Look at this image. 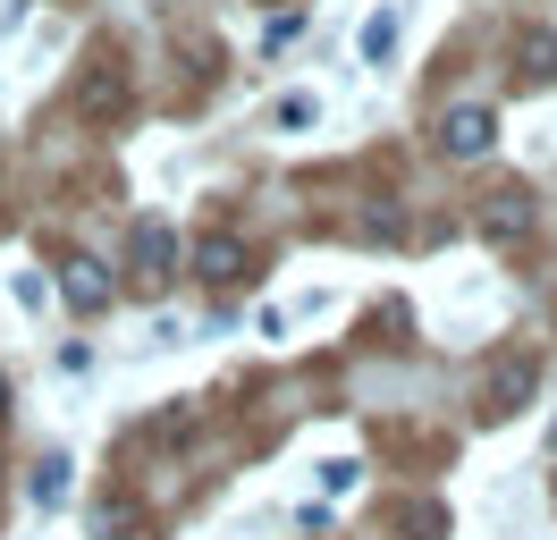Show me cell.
<instances>
[{
	"label": "cell",
	"mask_w": 557,
	"mask_h": 540,
	"mask_svg": "<svg viewBox=\"0 0 557 540\" xmlns=\"http://www.w3.org/2000/svg\"><path fill=\"white\" fill-rule=\"evenodd\" d=\"M490 144H498V110H490V101H465V110L440 119V152H448V161H482Z\"/></svg>",
	"instance_id": "6da1fadb"
},
{
	"label": "cell",
	"mask_w": 557,
	"mask_h": 540,
	"mask_svg": "<svg viewBox=\"0 0 557 540\" xmlns=\"http://www.w3.org/2000/svg\"><path fill=\"white\" fill-rule=\"evenodd\" d=\"M532 389H541V364H532V355H507V364L482 380V414H490V422H507V414L532 405Z\"/></svg>",
	"instance_id": "7a4b0ae2"
},
{
	"label": "cell",
	"mask_w": 557,
	"mask_h": 540,
	"mask_svg": "<svg viewBox=\"0 0 557 540\" xmlns=\"http://www.w3.org/2000/svg\"><path fill=\"white\" fill-rule=\"evenodd\" d=\"M170 262H177L170 220H136V229H127V270H136V279H170Z\"/></svg>",
	"instance_id": "3957f363"
},
{
	"label": "cell",
	"mask_w": 557,
	"mask_h": 540,
	"mask_svg": "<svg viewBox=\"0 0 557 540\" xmlns=\"http://www.w3.org/2000/svg\"><path fill=\"white\" fill-rule=\"evenodd\" d=\"M110 287H119V279H110V262H94V254H69V262H60V296H69L76 312H102Z\"/></svg>",
	"instance_id": "277c9868"
},
{
	"label": "cell",
	"mask_w": 557,
	"mask_h": 540,
	"mask_svg": "<svg viewBox=\"0 0 557 540\" xmlns=\"http://www.w3.org/2000/svg\"><path fill=\"white\" fill-rule=\"evenodd\" d=\"M482 236L490 245H523V236H532V195H523V186H498V195L482 202Z\"/></svg>",
	"instance_id": "5b68a950"
},
{
	"label": "cell",
	"mask_w": 557,
	"mask_h": 540,
	"mask_svg": "<svg viewBox=\"0 0 557 540\" xmlns=\"http://www.w3.org/2000/svg\"><path fill=\"white\" fill-rule=\"evenodd\" d=\"M516 76H523V85H557V34L549 26H523L516 34Z\"/></svg>",
	"instance_id": "8992f818"
},
{
	"label": "cell",
	"mask_w": 557,
	"mask_h": 540,
	"mask_svg": "<svg viewBox=\"0 0 557 540\" xmlns=\"http://www.w3.org/2000/svg\"><path fill=\"white\" fill-rule=\"evenodd\" d=\"M195 270H203L211 287H237L245 279V245L237 236H203V245H195Z\"/></svg>",
	"instance_id": "52a82bcc"
},
{
	"label": "cell",
	"mask_w": 557,
	"mask_h": 540,
	"mask_svg": "<svg viewBox=\"0 0 557 540\" xmlns=\"http://www.w3.org/2000/svg\"><path fill=\"white\" fill-rule=\"evenodd\" d=\"M76 110H85V119H119V110H127V85H119V68H94V76L76 85Z\"/></svg>",
	"instance_id": "ba28073f"
},
{
	"label": "cell",
	"mask_w": 557,
	"mask_h": 540,
	"mask_svg": "<svg viewBox=\"0 0 557 540\" xmlns=\"http://www.w3.org/2000/svg\"><path fill=\"white\" fill-rule=\"evenodd\" d=\"M388 51H397V17H372V26H363V60L381 68Z\"/></svg>",
	"instance_id": "9c48e42d"
},
{
	"label": "cell",
	"mask_w": 557,
	"mask_h": 540,
	"mask_svg": "<svg viewBox=\"0 0 557 540\" xmlns=\"http://www.w3.org/2000/svg\"><path fill=\"white\" fill-rule=\"evenodd\" d=\"M313 119H321L313 94H287V101H278V127H313Z\"/></svg>",
	"instance_id": "30bf717a"
},
{
	"label": "cell",
	"mask_w": 557,
	"mask_h": 540,
	"mask_svg": "<svg viewBox=\"0 0 557 540\" xmlns=\"http://www.w3.org/2000/svg\"><path fill=\"white\" fill-rule=\"evenodd\" d=\"M296 34H305V17H296V9H287V17H271V26H262V51H287V42H296Z\"/></svg>",
	"instance_id": "8fae6325"
},
{
	"label": "cell",
	"mask_w": 557,
	"mask_h": 540,
	"mask_svg": "<svg viewBox=\"0 0 557 540\" xmlns=\"http://www.w3.org/2000/svg\"><path fill=\"white\" fill-rule=\"evenodd\" d=\"M60 472H69L60 456H51V465H35V506H51V499H60Z\"/></svg>",
	"instance_id": "7c38bea8"
},
{
	"label": "cell",
	"mask_w": 557,
	"mask_h": 540,
	"mask_svg": "<svg viewBox=\"0 0 557 540\" xmlns=\"http://www.w3.org/2000/svg\"><path fill=\"white\" fill-rule=\"evenodd\" d=\"M549 490H557V472H549Z\"/></svg>",
	"instance_id": "4fadbf2b"
}]
</instances>
